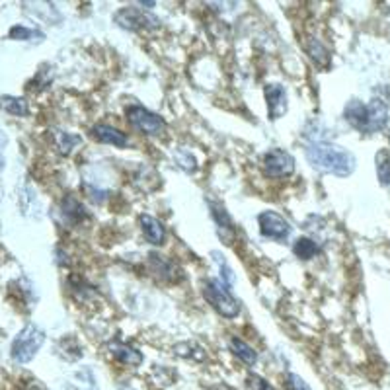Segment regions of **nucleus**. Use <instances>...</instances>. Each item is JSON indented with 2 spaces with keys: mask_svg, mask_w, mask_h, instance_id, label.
I'll return each instance as SVG.
<instances>
[{
  "mask_svg": "<svg viewBox=\"0 0 390 390\" xmlns=\"http://www.w3.org/2000/svg\"><path fill=\"white\" fill-rule=\"evenodd\" d=\"M127 119L137 131H141L144 135L158 137L166 131V121L158 113L146 110L144 106H131V108H127Z\"/></svg>",
  "mask_w": 390,
  "mask_h": 390,
  "instance_id": "5",
  "label": "nucleus"
},
{
  "mask_svg": "<svg viewBox=\"0 0 390 390\" xmlns=\"http://www.w3.org/2000/svg\"><path fill=\"white\" fill-rule=\"evenodd\" d=\"M246 389L248 390H275L270 382L263 379V377H260V375H256V373H250L246 377Z\"/></svg>",
  "mask_w": 390,
  "mask_h": 390,
  "instance_id": "25",
  "label": "nucleus"
},
{
  "mask_svg": "<svg viewBox=\"0 0 390 390\" xmlns=\"http://www.w3.org/2000/svg\"><path fill=\"white\" fill-rule=\"evenodd\" d=\"M285 384H287V390H310V386L306 384L305 379H301L295 373H289L285 377Z\"/></svg>",
  "mask_w": 390,
  "mask_h": 390,
  "instance_id": "26",
  "label": "nucleus"
},
{
  "mask_svg": "<svg viewBox=\"0 0 390 390\" xmlns=\"http://www.w3.org/2000/svg\"><path fill=\"white\" fill-rule=\"evenodd\" d=\"M90 135L92 139H96L98 143L103 144H113L118 149H125L129 143L127 135L123 131H119L118 127H111V125H106V123H98L90 129Z\"/></svg>",
  "mask_w": 390,
  "mask_h": 390,
  "instance_id": "11",
  "label": "nucleus"
},
{
  "mask_svg": "<svg viewBox=\"0 0 390 390\" xmlns=\"http://www.w3.org/2000/svg\"><path fill=\"white\" fill-rule=\"evenodd\" d=\"M149 265L156 277H161L162 281H178L182 277V270L178 268V263H174L168 256H162L158 252H151L149 254Z\"/></svg>",
  "mask_w": 390,
  "mask_h": 390,
  "instance_id": "9",
  "label": "nucleus"
},
{
  "mask_svg": "<svg viewBox=\"0 0 390 390\" xmlns=\"http://www.w3.org/2000/svg\"><path fill=\"white\" fill-rule=\"evenodd\" d=\"M61 213H63V217H65L70 225H80V222L86 221V219L90 217L84 205L80 203L75 195L70 194L63 197V201H61Z\"/></svg>",
  "mask_w": 390,
  "mask_h": 390,
  "instance_id": "14",
  "label": "nucleus"
},
{
  "mask_svg": "<svg viewBox=\"0 0 390 390\" xmlns=\"http://www.w3.org/2000/svg\"><path fill=\"white\" fill-rule=\"evenodd\" d=\"M43 341H45V332L35 324H26L12 341L10 356L16 363H30L42 349Z\"/></svg>",
  "mask_w": 390,
  "mask_h": 390,
  "instance_id": "4",
  "label": "nucleus"
},
{
  "mask_svg": "<svg viewBox=\"0 0 390 390\" xmlns=\"http://www.w3.org/2000/svg\"><path fill=\"white\" fill-rule=\"evenodd\" d=\"M305 51L308 53V57H310L318 67L326 68L328 65H330V53H328V49H326L318 39H314V37H306Z\"/></svg>",
  "mask_w": 390,
  "mask_h": 390,
  "instance_id": "15",
  "label": "nucleus"
},
{
  "mask_svg": "<svg viewBox=\"0 0 390 390\" xmlns=\"http://www.w3.org/2000/svg\"><path fill=\"white\" fill-rule=\"evenodd\" d=\"M53 137H55V144H57V149H59L61 154H70L77 144L82 143V139H80V137L73 135V133H67V131H55Z\"/></svg>",
  "mask_w": 390,
  "mask_h": 390,
  "instance_id": "21",
  "label": "nucleus"
},
{
  "mask_svg": "<svg viewBox=\"0 0 390 390\" xmlns=\"http://www.w3.org/2000/svg\"><path fill=\"white\" fill-rule=\"evenodd\" d=\"M211 256H213V260H215V263L219 265L222 283H225L227 287H232V285L237 283V277H234V272H232V268L229 265V262L225 260V256H222L221 252H211Z\"/></svg>",
  "mask_w": 390,
  "mask_h": 390,
  "instance_id": "24",
  "label": "nucleus"
},
{
  "mask_svg": "<svg viewBox=\"0 0 390 390\" xmlns=\"http://www.w3.org/2000/svg\"><path fill=\"white\" fill-rule=\"evenodd\" d=\"M344 118L349 125L363 135H373L386 127L389 123V106L381 98H373L369 103L361 100H349Z\"/></svg>",
  "mask_w": 390,
  "mask_h": 390,
  "instance_id": "2",
  "label": "nucleus"
},
{
  "mask_svg": "<svg viewBox=\"0 0 390 390\" xmlns=\"http://www.w3.org/2000/svg\"><path fill=\"white\" fill-rule=\"evenodd\" d=\"M205 301L217 310V313L225 316V318H237L240 314V303H238L234 295L230 293L229 287L219 279H205L201 285Z\"/></svg>",
  "mask_w": 390,
  "mask_h": 390,
  "instance_id": "3",
  "label": "nucleus"
},
{
  "mask_svg": "<svg viewBox=\"0 0 390 390\" xmlns=\"http://www.w3.org/2000/svg\"><path fill=\"white\" fill-rule=\"evenodd\" d=\"M6 144H8V137L0 131V172L4 170V164H6V158H4V149H6Z\"/></svg>",
  "mask_w": 390,
  "mask_h": 390,
  "instance_id": "27",
  "label": "nucleus"
},
{
  "mask_svg": "<svg viewBox=\"0 0 390 390\" xmlns=\"http://www.w3.org/2000/svg\"><path fill=\"white\" fill-rule=\"evenodd\" d=\"M265 102H268V111L270 118L279 119L287 111V92L281 84L265 86Z\"/></svg>",
  "mask_w": 390,
  "mask_h": 390,
  "instance_id": "10",
  "label": "nucleus"
},
{
  "mask_svg": "<svg viewBox=\"0 0 390 390\" xmlns=\"http://www.w3.org/2000/svg\"><path fill=\"white\" fill-rule=\"evenodd\" d=\"M305 154L310 166L320 170L324 174L348 178L349 174H353V170H356L353 154L338 144L326 141V139H320V137H310V141L306 143Z\"/></svg>",
  "mask_w": 390,
  "mask_h": 390,
  "instance_id": "1",
  "label": "nucleus"
},
{
  "mask_svg": "<svg viewBox=\"0 0 390 390\" xmlns=\"http://www.w3.org/2000/svg\"><path fill=\"white\" fill-rule=\"evenodd\" d=\"M139 222H141V230H143L144 238L154 244V246H161L166 240V229L158 219H154L153 215H141L139 217Z\"/></svg>",
  "mask_w": 390,
  "mask_h": 390,
  "instance_id": "13",
  "label": "nucleus"
},
{
  "mask_svg": "<svg viewBox=\"0 0 390 390\" xmlns=\"http://www.w3.org/2000/svg\"><path fill=\"white\" fill-rule=\"evenodd\" d=\"M263 172L272 178H287L295 172V158L281 149H272L263 156Z\"/></svg>",
  "mask_w": 390,
  "mask_h": 390,
  "instance_id": "7",
  "label": "nucleus"
},
{
  "mask_svg": "<svg viewBox=\"0 0 390 390\" xmlns=\"http://www.w3.org/2000/svg\"><path fill=\"white\" fill-rule=\"evenodd\" d=\"M139 4H141V6H149V8H151V6H154V2H139Z\"/></svg>",
  "mask_w": 390,
  "mask_h": 390,
  "instance_id": "29",
  "label": "nucleus"
},
{
  "mask_svg": "<svg viewBox=\"0 0 390 390\" xmlns=\"http://www.w3.org/2000/svg\"><path fill=\"white\" fill-rule=\"evenodd\" d=\"M229 348L240 361H244L246 365H256V361H258V353H256L252 346H248L244 339L230 338Z\"/></svg>",
  "mask_w": 390,
  "mask_h": 390,
  "instance_id": "16",
  "label": "nucleus"
},
{
  "mask_svg": "<svg viewBox=\"0 0 390 390\" xmlns=\"http://www.w3.org/2000/svg\"><path fill=\"white\" fill-rule=\"evenodd\" d=\"M209 207H211V217L217 222V227L222 230H229V232H234V227H232V219H230L229 211L222 207L221 203H215V201H209Z\"/></svg>",
  "mask_w": 390,
  "mask_h": 390,
  "instance_id": "22",
  "label": "nucleus"
},
{
  "mask_svg": "<svg viewBox=\"0 0 390 390\" xmlns=\"http://www.w3.org/2000/svg\"><path fill=\"white\" fill-rule=\"evenodd\" d=\"M258 225H260V232L265 238H273V240H285L291 234L293 227L285 221L279 213L275 211H263L258 215Z\"/></svg>",
  "mask_w": 390,
  "mask_h": 390,
  "instance_id": "8",
  "label": "nucleus"
},
{
  "mask_svg": "<svg viewBox=\"0 0 390 390\" xmlns=\"http://www.w3.org/2000/svg\"><path fill=\"white\" fill-rule=\"evenodd\" d=\"M108 351H110V356L115 361H119L121 365H127V367H139L144 361L143 353L139 349H135L133 346H127L123 341H110Z\"/></svg>",
  "mask_w": 390,
  "mask_h": 390,
  "instance_id": "12",
  "label": "nucleus"
},
{
  "mask_svg": "<svg viewBox=\"0 0 390 390\" xmlns=\"http://www.w3.org/2000/svg\"><path fill=\"white\" fill-rule=\"evenodd\" d=\"M293 252H295V256H297L298 260H313L314 256L320 252V248H318V244H316L314 240H310V238L301 237L295 240Z\"/></svg>",
  "mask_w": 390,
  "mask_h": 390,
  "instance_id": "19",
  "label": "nucleus"
},
{
  "mask_svg": "<svg viewBox=\"0 0 390 390\" xmlns=\"http://www.w3.org/2000/svg\"><path fill=\"white\" fill-rule=\"evenodd\" d=\"M10 39H16V42H43L45 35L37 30H30L26 26H14L10 30Z\"/></svg>",
  "mask_w": 390,
  "mask_h": 390,
  "instance_id": "23",
  "label": "nucleus"
},
{
  "mask_svg": "<svg viewBox=\"0 0 390 390\" xmlns=\"http://www.w3.org/2000/svg\"><path fill=\"white\" fill-rule=\"evenodd\" d=\"M115 24L123 30H129V32H139V30H156L161 26V20L149 12H144L141 8H133V6H127V8H121L119 12H115Z\"/></svg>",
  "mask_w": 390,
  "mask_h": 390,
  "instance_id": "6",
  "label": "nucleus"
},
{
  "mask_svg": "<svg viewBox=\"0 0 390 390\" xmlns=\"http://www.w3.org/2000/svg\"><path fill=\"white\" fill-rule=\"evenodd\" d=\"M174 353L182 359H194V361H205V349L195 341H180L174 346Z\"/></svg>",
  "mask_w": 390,
  "mask_h": 390,
  "instance_id": "17",
  "label": "nucleus"
},
{
  "mask_svg": "<svg viewBox=\"0 0 390 390\" xmlns=\"http://www.w3.org/2000/svg\"><path fill=\"white\" fill-rule=\"evenodd\" d=\"M209 390H237V389H232V386L227 384V382H217V384L209 386Z\"/></svg>",
  "mask_w": 390,
  "mask_h": 390,
  "instance_id": "28",
  "label": "nucleus"
},
{
  "mask_svg": "<svg viewBox=\"0 0 390 390\" xmlns=\"http://www.w3.org/2000/svg\"><path fill=\"white\" fill-rule=\"evenodd\" d=\"M0 108L10 113V115H16V118H26L30 113L27 102L24 98H16V96H2L0 98Z\"/></svg>",
  "mask_w": 390,
  "mask_h": 390,
  "instance_id": "18",
  "label": "nucleus"
},
{
  "mask_svg": "<svg viewBox=\"0 0 390 390\" xmlns=\"http://www.w3.org/2000/svg\"><path fill=\"white\" fill-rule=\"evenodd\" d=\"M375 162H377V176H379L381 186L390 189V151L386 149L379 151L375 156Z\"/></svg>",
  "mask_w": 390,
  "mask_h": 390,
  "instance_id": "20",
  "label": "nucleus"
}]
</instances>
